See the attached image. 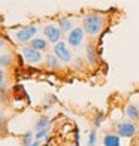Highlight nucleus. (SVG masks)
Instances as JSON below:
<instances>
[{"label":"nucleus","instance_id":"nucleus-1","mask_svg":"<svg viewBox=\"0 0 139 146\" xmlns=\"http://www.w3.org/2000/svg\"><path fill=\"white\" fill-rule=\"evenodd\" d=\"M103 27V17L97 14H91L84 19V29L90 36H96Z\"/></svg>","mask_w":139,"mask_h":146},{"label":"nucleus","instance_id":"nucleus-2","mask_svg":"<svg viewBox=\"0 0 139 146\" xmlns=\"http://www.w3.org/2000/svg\"><path fill=\"white\" fill-rule=\"evenodd\" d=\"M54 54H55V57H58L61 60V61H70V52H69V49H67V46H66L63 42H58L55 46H54Z\"/></svg>","mask_w":139,"mask_h":146},{"label":"nucleus","instance_id":"nucleus-3","mask_svg":"<svg viewBox=\"0 0 139 146\" xmlns=\"http://www.w3.org/2000/svg\"><path fill=\"white\" fill-rule=\"evenodd\" d=\"M37 33V29L30 25V27H25V29H21L19 31H17V39L19 42H27Z\"/></svg>","mask_w":139,"mask_h":146},{"label":"nucleus","instance_id":"nucleus-4","mask_svg":"<svg viewBox=\"0 0 139 146\" xmlns=\"http://www.w3.org/2000/svg\"><path fill=\"white\" fill-rule=\"evenodd\" d=\"M23 55L25 57V60H27L29 63H39L42 60V55L41 52L33 49L31 46H25V48L23 49Z\"/></svg>","mask_w":139,"mask_h":146},{"label":"nucleus","instance_id":"nucleus-5","mask_svg":"<svg viewBox=\"0 0 139 146\" xmlns=\"http://www.w3.org/2000/svg\"><path fill=\"white\" fill-rule=\"evenodd\" d=\"M45 36L49 39V42H52V43H58V39H60V35H61V31L58 30L55 25H46L45 27Z\"/></svg>","mask_w":139,"mask_h":146},{"label":"nucleus","instance_id":"nucleus-6","mask_svg":"<svg viewBox=\"0 0 139 146\" xmlns=\"http://www.w3.org/2000/svg\"><path fill=\"white\" fill-rule=\"evenodd\" d=\"M69 43L72 46H78V45H81L82 42V39H84V31L81 29H74L70 33H69Z\"/></svg>","mask_w":139,"mask_h":146},{"label":"nucleus","instance_id":"nucleus-7","mask_svg":"<svg viewBox=\"0 0 139 146\" xmlns=\"http://www.w3.org/2000/svg\"><path fill=\"white\" fill-rule=\"evenodd\" d=\"M135 131H136V128H135V125L133 124H127V122H124V124H120L118 125V133H120L121 136H124V137H130V136H133L135 134Z\"/></svg>","mask_w":139,"mask_h":146},{"label":"nucleus","instance_id":"nucleus-8","mask_svg":"<svg viewBox=\"0 0 139 146\" xmlns=\"http://www.w3.org/2000/svg\"><path fill=\"white\" fill-rule=\"evenodd\" d=\"M103 143L105 146H120V139L114 134H108V136H105Z\"/></svg>","mask_w":139,"mask_h":146},{"label":"nucleus","instance_id":"nucleus-9","mask_svg":"<svg viewBox=\"0 0 139 146\" xmlns=\"http://www.w3.org/2000/svg\"><path fill=\"white\" fill-rule=\"evenodd\" d=\"M46 46H48V43H46L43 39H33L31 40V48L39 51V52H41L42 49H46Z\"/></svg>","mask_w":139,"mask_h":146},{"label":"nucleus","instance_id":"nucleus-10","mask_svg":"<svg viewBox=\"0 0 139 146\" xmlns=\"http://www.w3.org/2000/svg\"><path fill=\"white\" fill-rule=\"evenodd\" d=\"M48 125H49V119L46 118V116H42V118L37 121V124H36V128H37L39 131H43V130L48 128Z\"/></svg>","mask_w":139,"mask_h":146},{"label":"nucleus","instance_id":"nucleus-11","mask_svg":"<svg viewBox=\"0 0 139 146\" xmlns=\"http://www.w3.org/2000/svg\"><path fill=\"white\" fill-rule=\"evenodd\" d=\"M46 67H51V69L58 67V60L55 55H46Z\"/></svg>","mask_w":139,"mask_h":146},{"label":"nucleus","instance_id":"nucleus-12","mask_svg":"<svg viewBox=\"0 0 139 146\" xmlns=\"http://www.w3.org/2000/svg\"><path fill=\"white\" fill-rule=\"evenodd\" d=\"M127 115L132 118V119H136L138 116H139V113H138V109L135 108V106H127Z\"/></svg>","mask_w":139,"mask_h":146},{"label":"nucleus","instance_id":"nucleus-13","mask_svg":"<svg viewBox=\"0 0 139 146\" xmlns=\"http://www.w3.org/2000/svg\"><path fill=\"white\" fill-rule=\"evenodd\" d=\"M70 21L67 18H63V19H60V27H61V30H64V31H67L69 29H70Z\"/></svg>","mask_w":139,"mask_h":146},{"label":"nucleus","instance_id":"nucleus-14","mask_svg":"<svg viewBox=\"0 0 139 146\" xmlns=\"http://www.w3.org/2000/svg\"><path fill=\"white\" fill-rule=\"evenodd\" d=\"M87 54H88V60H90V61H94V60H96L94 49H93L91 46H88V48H87Z\"/></svg>","mask_w":139,"mask_h":146},{"label":"nucleus","instance_id":"nucleus-15","mask_svg":"<svg viewBox=\"0 0 139 146\" xmlns=\"http://www.w3.org/2000/svg\"><path fill=\"white\" fill-rule=\"evenodd\" d=\"M88 145H90V146H94V145H96V133H94V131L90 134V142H88Z\"/></svg>","mask_w":139,"mask_h":146},{"label":"nucleus","instance_id":"nucleus-16","mask_svg":"<svg viewBox=\"0 0 139 146\" xmlns=\"http://www.w3.org/2000/svg\"><path fill=\"white\" fill-rule=\"evenodd\" d=\"M8 63H9V57H8V55H3L2 58H0V64H2V66H3V64L6 66Z\"/></svg>","mask_w":139,"mask_h":146},{"label":"nucleus","instance_id":"nucleus-17","mask_svg":"<svg viewBox=\"0 0 139 146\" xmlns=\"http://www.w3.org/2000/svg\"><path fill=\"white\" fill-rule=\"evenodd\" d=\"M46 134V130H43V131H39L37 133V136H36V139H41V137H43Z\"/></svg>","mask_w":139,"mask_h":146},{"label":"nucleus","instance_id":"nucleus-18","mask_svg":"<svg viewBox=\"0 0 139 146\" xmlns=\"http://www.w3.org/2000/svg\"><path fill=\"white\" fill-rule=\"evenodd\" d=\"M3 81H5V73H3L2 69H0V84H2Z\"/></svg>","mask_w":139,"mask_h":146},{"label":"nucleus","instance_id":"nucleus-19","mask_svg":"<svg viewBox=\"0 0 139 146\" xmlns=\"http://www.w3.org/2000/svg\"><path fill=\"white\" fill-rule=\"evenodd\" d=\"M30 142H31V136H30V134H27V136H25V143L29 145Z\"/></svg>","mask_w":139,"mask_h":146},{"label":"nucleus","instance_id":"nucleus-20","mask_svg":"<svg viewBox=\"0 0 139 146\" xmlns=\"http://www.w3.org/2000/svg\"><path fill=\"white\" fill-rule=\"evenodd\" d=\"M2 124H3V115L0 113V128H2Z\"/></svg>","mask_w":139,"mask_h":146},{"label":"nucleus","instance_id":"nucleus-21","mask_svg":"<svg viewBox=\"0 0 139 146\" xmlns=\"http://www.w3.org/2000/svg\"><path fill=\"white\" fill-rule=\"evenodd\" d=\"M29 146H39V143H37V142H35V143H31V145H29Z\"/></svg>","mask_w":139,"mask_h":146},{"label":"nucleus","instance_id":"nucleus-22","mask_svg":"<svg viewBox=\"0 0 139 146\" xmlns=\"http://www.w3.org/2000/svg\"><path fill=\"white\" fill-rule=\"evenodd\" d=\"M2 46H3V40H2V39H0V48H2Z\"/></svg>","mask_w":139,"mask_h":146}]
</instances>
